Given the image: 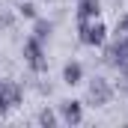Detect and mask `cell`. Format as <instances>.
Instances as JSON below:
<instances>
[{"label": "cell", "instance_id": "6", "mask_svg": "<svg viewBox=\"0 0 128 128\" xmlns=\"http://www.w3.org/2000/svg\"><path fill=\"white\" fill-rule=\"evenodd\" d=\"M60 119L68 122V125H78V122L84 119V104H80V101H74V98L60 101Z\"/></svg>", "mask_w": 128, "mask_h": 128}, {"label": "cell", "instance_id": "8", "mask_svg": "<svg viewBox=\"0 0 128 128\" xmlns=\"http://www.w3.org/2000/svg\"><path fill=\"white\" fill-rule=\"evenodd\" d=\"M98 12H101L98 0H80V6H78V21H92V18H98Z\"/></svg>", "mask_w": 128, "mask_h": 128}, {"label": "cell", "instance_id": "5", "mask_svg": "<svg viewBox=\"0 0 128 128\" xmlns=\"http://www.w3.org/2000/svg\"><path fill=\"white\" fill-rule=\"evenodd\" d=\"M78 30H80V42L84 45H101L107 27L98 24V21H78Z\"/></svg>", "mask_w": 128, "mask_h": 128}, {"label": "cell", "instance_id": "4", "mask_svg": "<svg viewBox=\"0 0 128 128\" xmlns=\"http://www.w3.org/2000/svg\"><path fill=\"white\" fill-rule=\"evenodd\" d=\"M122 60H128V33H119V30H116V39L104 48V63L119 66Z\"/></svg>", "mask_w": 128, "mask_h": 128}, {"label": "cell", "instance_id": "3", "mask_svg": "<svg viewBox=\"0 0 128 128\" xmlns=\"http://www.w3.org/2000/svg\"><path fill=\"white\" fill-rule=\"evenodd\" d=\"M110 98H113V86H110L104 78H92V80H90V90H86V101H90L92 107H104Z\"/></svg>", "mask_w": 128, "mask_h": 128}, {"label": "cell", "instance_id": "12", "mask_svg": "<svg viewBox=\"0 0 128 128\" xmlns=\"http://www.w3.org/2000/svg\"><path fill=\"white\" fill-rule=\"evenodd\" d=\"M116 68H119V84H128V60H122Z\"/></svg>", "mask_w": 128, "mask_h": 128}, {"label": "cell", "instance_id": "9", "mask_svg": "<svg viewBox=\"0 0 128 128\" xmlns=\"http://www.w3.org/2000/svg\"><path fill=\"white\" fill-rule=\"evenodd\" d=\"M51 33H54V24L51 21H45V18H36V24H33V36L36 39H51Z\"/></svg>", "mask_w": 128, "mask_h": 128}, {"label": "cell", "instance_id": "14", "mask_svg": "<svg viewBox=\"0 0 128 128\" xmlns=\"http://www.w3.org/2000/svg\"><path fill=\"white\" fill-rule=\"evenodd\" d=\"M116 30H119V33H128V15L122 18V21H119V27H116Z\"/></svg>", "mask_w": 128, "mask_h": 128}, {"label": "cell", "instance_id": "1", "mask_svg": "<svg viewBox=\"0 0 128 128\" xmlns=\"http://www.w3.org/2000/svg\"><path fill=\"white\" fill-rule=\"evenodd\" d=\"M21 98H24L21 84H15V80H9V78H0V116L9 113L12 107H18Z\"/></svg>", "mask_w": 128, "mask_h": 128}, {"label": "cell", "instance_id": "10", "mask_svg": "<svg viewBox=\"0 0 128 128\" xmlns=\"http://www.w3.org/2000/svg\"><path fill=\"white\" fill-rule=\"evenodd\" d=\"M57 122H60V119H57V113H54V110H51V107H42V110H39V125H57Z\"/></svg>", "mask_w": 128, "mask_h": 128}, {"label": "cell", "instance_id": "11", "mask_svg": "<svg viewBox=\"0 0 128 128\" xmlns=\"http://www.w3.org/2000/svg\"><path fill=\"white\" fill-rule=\"evenodd\" d=\"M18 12H21L24 18H36V6H33V3H21V6H18Z\"/></svg>", "mask_w": 128, "mask_h": 128}, {"label": "cell", "instance_id": "7", "mask_svg": "<svg viewBox=\"0 0 128 128\" xmlns=\"http://www.w3.org/2000/svg\"><path fill=\"white\" fill-rule=\"evenodd\" d=\"M63 80L68 84V86L80 84V80H84V66L78 63V60H68V63L63 66Z\"/></svg>", "mask_w": 128, "mask_h": 128}, {"label": "cell", "instance_id": "13", "mask_svg": "<svg viewBox=\"0 0 128 128\" xmlns=\"http://www.w3.org/2000/svg\"><path fill=\"white\" fill-rule=\"evenodd\" d=\"M0 27H12V15H0Z\"/></svg>", "mask_w": 128, "mask_h": 128}, {"label": "cell", "instance_id": "2", "mask_svg": "<svg viewBox=\"0 0 128 128\" xmlns=\"http://www.w3.org/2000/svg\"><path fill=\"white\" fill-rule=\"evenodd\" d=\"M24 60H27V66H30L36 74L48 72V57H45V51H42V39L30 36V39L24 42Z\"/></svg>", "mask_w": 128, "mask_h": 128}]
</instances>
